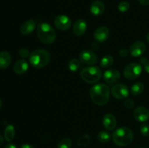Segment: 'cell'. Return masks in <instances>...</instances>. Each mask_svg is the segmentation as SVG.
<instances>
[{
    "instance_id": "6da1fadb",
    "label": "cell",
    "mask_w": 149,
    "mask_h": 148,
    "mask_svg": "<svg viewBox=\"0 0 149 148\" xmlns=\"http://www.w3.org/2000/svg\"><path fill=\"white\" fill-rule=\"evenodd\" d=\"M110 96V89L104 84H97L90 89V97L93 102L97 105L103 106L108 103Z\"/></svg>"
},
{
    "instance_id": "7a4b0ae2",
    "label": "cell",
    "mask_w": 149,
    "mask_h": 148,
    "mask_svg": "<svg viewBox=\"0 0 149 148\" xmlns=\"http://www.w3.org/2000/svg\"><path fill=\"white\" fill-rule=\"evenodd\" d=\"M133 137L132 130L127 127L119 128L112 133V139L113 142L119 147L129 145L133 141Z\"/></svg>"
},
{
    "instance_id": "3957f363",
    "label": "cell",
    "mask_w": 149,
    "mask_h": 148,
    "mask_svg": "<svg viewBox=\"0 0 149 148\" xmlns=\"http://www.w3.org/2000/svg\"><path fill=\"white\" fill-rule=\"evenodd\" d=\"M29 62L36 68H42L48 65L50 60V55L45 49H36L29 56Z\"/></svg>"
},
{
    "instance_id": "277c9868",
    "label": "cell",
    "mask_w": 149,
    "mask_h": 148,
    "mask_svg": "<svg viewBox=\"0 0 149 148\" xmlns=\"http://www.w3.org/2000/svg\"><path fill=\"white\" fill-rule=\"evenodd\" d=\"M37 36L42 43L50 44L56 39V32L50 25L42 23L37 27Z\"/></svg>"
},
{
    "instance_id": "5b68a950",
    "label": "cell",
    "mask_w": 149,
    "mask_h": 148,
    "mask_svg": "<svg viewBox=\"0 0 149 148\" xmlns=\"http://www.w3.org/2000/svg\"><path fill=\"white\" fill-rule=\"evenodd\" d=\"M102 71L98 67L91 66L83 68L80 73L81 79L88 84H95L100 79Z\"/></svg>"
},
{
    "instance_id": "8992f818",
    "label": "cell",
    "mask_w": 149,
    "mask_h": 148,
    "mask_svg": "<svg viewBox=\"0 0 149 148\" xmlns=\"http://www.w3.org/2000/svg\"><path fill=\"white\" fill-rule=\"evenodd\" d=\"M142 72V67L136 62H131L124 69V75L129 80H133L140 76Z\"/></svg>"
},
{
    "instance_id": "52a82bcc",
    "label": "cell",
    "mask_w": 149,
    "mask_h": 148,
    "mask_svg": "<svg viewBox=\"0 0 149 148\" xmlns=\"http://www.w3.org/2000/svg\"><path fill=\"white\" fill-rule=\"evenodd\" d=\"M79 60L83 64L92 65H95L97 62V56L95 52L91 50H82L79 53Z\"/></svg>"
},
{
    "instance_id": "ba28073f",
    "label": "cell",
    "mask_w": 149,
    "mask_h": 148,
    "mask_svg": "<svg viewBox=\"0 0 149 148\" xmlns=\"http://www.w3.org/2000/svg\"><path fill=\"white\" fill-rule=\"evenodd\" d=\"M111 94L116 99H125L129 96V89L124 84H117L111 89Z\"/></svg>"
},
{
    "instance_id": "9c48e42d",
    "label": "cell",
    "mask_w": 149,
    "mask_h": 148,
    "mask_svg": "<svg viewBox=\"0 0 149 148\" xmlns=\"http://www.w3.org/2000/svg\"><path fill=\"white\" fill-rule=\"evenodd\" d=\"M55 27L61 30H67L71 28V20L68 16L61 15H58L54 20Z\"/></svg>"
},
{
    "instance_id": "30bf717a",
    "label": "cell",
    "mask_w": 149,
    "mask_h": 148,
    "mask_svg": "<svg viewBox=\"0 0 149 148\" xmlns=\"http://www.w3.org/2000/svg\"><path fill=\"white\" fill-rule=\"evenodd\" d=\"M146 49V46L143 41H136L131 45L130 48V52L132 56L138 57L143 55Z\"/></svg>"
},
{
    "instance_id": "8fae6325",
    "label": "cell",
    "mask_w": 149,
    "mask_h": 148,
    "mask_svg": "<svg viewBox=\"0 0 149 148\" xmlns=\"http://www.w3.org/2000/svg\"><path fill=\"white\" fill-rule=\"evenodd\" d=\"M120 78V73L116 69H109L103 74V79L108 84H113Z\"/></svg>"
},
{
    "instance_id": "7c38bea8",
    "label": "cell",
    "mask_w": 149,
    "mask_h": 148,
    "mask_svg": "<svg viewBox=\"0 0 149 148\" xmlns=\"http://www.w3.org/2000/svg\"><path fill=\"white\" fill-rule=\"evenodd\" d=\"M134 118L140 122H146L149 119V110L146 107L141 106L135 109L133 112Z\"/></svg>"
},
{
    "instance_id": "4fadbf2b",
    "label": "cell",
    "mask_w": 149,
    "mask_h": 148,
    "mask_svg": "<svg viewBox=\"0 0 149 148\" xmlns=\"http://www.w3.org/2000/svg\"><path fill=\"white\" fill-rule=\"evenodd\" d=\"M110 31L106 26H100L96 29L94 33V38L99 42H104L109 39Z\"/></svg>"
},
{
    "instance_id": "5bb4252c",
    "label": "cell",
    "mask_w": 149,
    "mask_h": 148,
    "mask_svg": "<svg viewBox=\"0 0 149 148\" xmlns=\"http://www.w3.org/2000/svg\"><path fill=\"white\" fill-rule=\"evenodd\" d=\"M103 124L107 130H113L117 124L116 117L111 113H107L105 115L103 118Z\"/></svg>"
},
{
    "instance_id": "9a60e30c",
    "label": "cell",
    "mask_w": 149,
    "mask_h": 148,
    "mask_svg": "<svg viewBox=\"0 0 149 148\" xmlns=\"http://www.w3.org/2000/svg\"><path fill=\"white\" fill-rule=\"evenodd\" d=\"M87 23L84 20L79 19V20H77L75 22V23L74 24V26H73V32H74V33L76 36H81L87 30Z\"/></svg>"
},
{
    "instance_id": "2e32d148",
    "label": "cell",
    "mask_w": 149,
    "mask_h": 148,
    "mask_svg": "<svg viewBox=\"0 0 149 148\" xmlns=\"http://www.w3.org/2000/svg\"><path fill=\"white\" fill-rule=\"evenodd\" d=\"M105 4L100 0L93 1L90 6V12L95 16H99L104 12Z\"/></svg>"
},
{
    "instance_id": "e0dca14e",
    "label": "cell",
    "mask_w": 149,
    "mask_h": 148,
    "mask_svg": "<svg viewBox=\"0 0 149 148\" xmlns=\"http://www.w3.org/2000/svg\"><path fill=\"white\" fill-rule=\"evenodd\" d=\"M36 28V23L33 20H29L25 22L20 26V33L23 35H29Z\"/></svg>"
},
{
    "instance_id": "ac0fdd59",
    "label": "cell",
    "mask_w": 149,
    "mask_h": 148,
    "mask_svg": "<svg viewBox=\"0 0 149 148\" xmlns=\"http://www.w3.org/2000/svg\"><path fill=\"white\" fill-rule=\"evenodd\" d=\"M13 69L16 74L23 75L29 69V64L24 59H20L15 63Z\"/></svg>"
},
{
    "instance_id": "d6986e66",
    "label": "cell",
    "mask_w": 149,
    "mask_h": 148,
    "mask_svg": "<svg viewBox=\"0 0 149 148\" xmlns=\"http://www.w3.org/2000/svg\"><path fill=\"white\" fill-rule=\"evenodd\" d=\"M11 62V55L7 51L0 52V68L5 69Z\"/></svg>"
},
{
    "instance_id": "ffe728a7",
    "label": "cell",
    "mask_w": 149,
    "mask_h": 148,
    "mask_svg": "<svg viewBox=\"0 0 149 148\" xmlns=\"http://www.w3.org/2000/svg\"><path fill=\"white\" fill-rule=\"evenodd\" d=\"M15 128L13 125H8L6 127L5 130H4V139L7 141V142H10L13 140L15 137Z\"/></svg>"
},
{
    "instance_id": "44dd1931",
    "label": "cell",
    "mask_w": 149,
    "mask_h": 148,
    "mask_svg": "<svg viewBox=\"0 0 149 148\" xmlns=\"http://www.w3.org/2000/svg\"><path fill=\"white\" fill-rule=\"evenodd\" d=\"M144 89H145V86H144V84L143 83L137 82L131 87V93L134 96L140 95L143 92Z\"/></svg>"
},
{
    "instance_id": "7402d4cb",
    "label": "cell",
    "mask_w": 149,
    "mask_h": 148,
    "mask_svg": "<svg viewBox=\"0 0 149 148\" xmlns=\"http://www.w3.org/2000/svg\"><path fill=\"white\" fill-rule=\"evenodd\" d=\"M113 57L111 55H106L101 59L100 62V65L101 68H107L111 66L113 63Z\"/></svg>"
},
{
    "instance_id": "603a6c76",
    "label": "cell",
    "mask_w": 149,
    "mask_h": 148,
    "mask_svg": "<svg viewBox=\"0 0 149 148\" xmlns=\"http://www.w3.org/2000/svg\"><path fill=\"white\" fill-rule=\"evenodd\" d=\"M80 66H81V62H80L79 59H72L69 61L68 62V69L70 70L71 71H78L79 69L80 68Z\"/></svg>"
},
{
    "instance_id": "cb8c5ba5",
    "label": "cell",
    "mask_w": 149,
    "mask_h": 148,
    "mask_svg": "<svg viewBox=\"0 0 149 148\" xmlns=\"http://www.w3.org/2000/svg\"><path fill=\"white\" fill-rule=\"evenodd\" d=\"M90 136L88 134H84V136L79 138L77 141V145L79 147H86L90 144Z\"/></svg>"
},
{
    "instance_id": "d4e9b609",
    "label": "cell",
    "mask_w": 149,
    "mask_h": 148,
    "mask_svg": "<svg viewBox=\"0 0 149 148\" xmlns=\"http://www.w3.org/2000/svg\"><path fill=\"white\" fill-rule=\"evenodd\" d=\"M97 139L99 142H102V143H106L109 142L111 139V134L108 131H100V133L97 134Z\"/></svg>"
},
{
    "instance_id": "484cf974",
    "label": "cell",
    "mask_w": 149,
    "mask_h": 148,
    "mask_svg": "<svg viewBox=\"0 0 149 148\" xmlns=\"http://www.w3.org/2000/svg\"><path fill=\"white\" fill-rule=\"evenodd\" d=\"M72 142L68 138H64L61 139L58 144V148H71Z\"/></svg>"
},
{
    "instance_id": "4316f807",
    "label": "cell",
    "mask_w": 149,
    "mask_h": 148,
    "mask_svg": "<svg viewBox=\"0 0 149 148\" xmlns=\"http://www.w3.org/2000/svg\"><path fill=\"white\" fill-rule=\"evenodd\" d=\"M130 9V4L127 1H122L118 5V10L122 12H125Z\"/></svg>"
},
{
    "instance_id": "83f0119b",
    "label": "cell",
    "mask_w": 149,
    "mask_h": 148,
    "mask_svg": "<svg viewBox=\"0 0 149 148\" xmlns=\"http://www.w3.org/2000/svg\"><path fill=\"white\" fill-rule=\"evenodd\" d=\"M140 131H141V134H142L143 136H149V125L146 124V123L143 124L142 126H141Z\"/></svg>"
},
{
    "instance_id": "f1b7e54d",
    "label": "cell",
    "mask_w": 149,
    "mask_h": 148,
    "mask_svg": "<svg viewBox=\"0 0 149 148\" xmlns=\"http://www.w3.org/2000/svg\"><path fill=\"white\" fill-rule=\"evenodd\" d=\"M18 54L22 58H27L29 57V56H30L29 51L27 49H26V48H21V49L19 50Z\"/></svg>"
},
{
    "instance_id": "f546056e",
    "label": "cell",
    "mask_w": 149,
    "mask_h": 148,
    "mask_svg": "<svg viewBox=\"0 0 149 148\" xmlns=\"http://www.w3.org/2000/svg\"><path fill=\"white\" fill-rule=\"evenodd\" d=\"M125 107L129 109H132L135 105V102L131 98H127L125 101Z\"/></svg>"
},
{
    "instance_id": "4dcf8cb0",
    "label": "cell",
    "mask_w": 149,
    "mask_h": 148,
    "mask_svg": "<svg viewBox=\"0 0 149 148\" xmlns=\"http://www.w3.org/2000/svg\"><path fill=\"white\" fill-rule=\"evenodd\" d=\"M128 53H129V51L126 49H122L121 50H119V56L122 57H125L127 56Z\"/></svg>"
},
{
    "instance_id": "1f68e13d",
    "label": "cell",
    "mask_w": 149,
    "mask_h": 148,
    "mask_svg": "<svg viewBox=\"0 0 149 148\" xmlns=\"http://www.w3.org/2000/svg\"><path fill=\"white\" fill-rule=\"evenodd\" d=\"M138 1H139L140 4H142V5H149V0H138Z\"/></svg>"
},
{
    "instance_id": "d6a6232c",
    "label": "cell",
    "mask_w": 149,
    "mask_h": 148,
    "mask_svg": "<svg viewBox=\"0 0 149 148\" xmlns=\"http://www.w3.org/2000/svg\"><path fill=\"white\" fill-rule=\"evenodd\" d=\"M20 148H35L33 145H29V144H25V145H22Z\"/></svg>"
},
{
    "instance_id": "836d02e7",
    "label": "cell",
    "mask_w": 149,
    "mask_h": 148,
    "mask_svg": "<svg viewBox=\"0 0 149 148\" xmlns=\"http://www.w3.org/2000/svg\"><path fill=\"white\" fill-rule=\"evenodd\" d=\"M4 148H17V147L14 145V144H7Z\"/></svg>"
},
{
    "instance_id": "e575fe53",
    "label": "cell",
    "mask_w": 149,
    "mask_h": 148,
    "mask_svg": "<svg viewBox=\"0 0 149 148\" xmlns=\"http://www.w3.org/2000/svg\"><path fill=\"white\" fill-rule=\"evenodd\" d=\"M144 67H145V70L147 73H149V62H146L145 65H144Z\"/></svg>"
},
{
    "instance_id": "d590c367",
    "label": "cell",
    "mask_w": 149,
    "mask_h": 148,
    "mask_svg": "<svg viewBox=\"0 0 149 148\" xmlns=\"http://www.w3.org/2000/svg\"><path fill=\"white\" fill-rule=\"evenodd\" d=\"M3 142H4V138H3V136L0 134V146L2 145Z\"/></svg>"
},
{
    "instance_id": "8d00e7d4",
    "label": "cell",
    "mask_w": 149,
    "mask_h": 148,
    "mask_svg": "<svg viewBox=\"0 0 149 148\" xmlns=\"http://www.w3.org/2000/svg\"><path fill=\"white\" fill-rule=\"evenodd\" d=\"M146 39L147 41L149 42V33H148V34L146 35Z\"/></svg>"
},
{
    "instance_id": "74e56055",
    "label": "cell",
    "mask_w": 149,
    "mask_h": 148,
    "mask_svg": "<svg viewBox=\"0 0 149 148\" xmlns=\"http://www.w3.org/2000/svg\"><path fill=\"white\" fill-rule=\"evenodd\" d=\"M1 104H2V102H1V99H0V108H1Z\"/></svg>"
},
{
    "instance_id": "f35d334b",
    "label": "cell",
    "mask_w": 149,
    "mask_h": 148,
    "mask_svg": "<svg viewBox=\"0 0 149 148\" xmlns=\"http://www.w3.org/2000/svg\"><path fill=\"white\" fill-rule=\"evenodd\" d=\"M139 148H145V147H139Z\"/></svg>"
}]
</instances>
